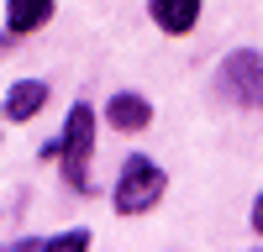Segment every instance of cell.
Returning <instances> with one entry per match:
<instances>
[{
	"instance_id": "1",
	"label": "cell",
	"mask_w": 263,
	"mask_h": 252,
	"mask_svg": "<svg viewBox=\"0 0 263 252\" xmlns=\"http://www.w3.org/2000/svg\"><path fill=\"white\" fill-rule=\"evenodd\" d=\"M90 153H95V111L90 105H74L63 116V132L48 147V158L63 163V179H69L79 195H90Z\"/></svg>"
},
{
	"instance_id": "2",
	"label": "cell",
	"mask_w": 263,
	"mask_h": 252,
	"mask_svg": "<svg viewBox=\"0 0 263 252\" xmlns=\"http://www.w3.org/2000/svg\"><path fill=\"white\" fill-rule=\"evenodd\" d=\"M163 189H168L163 168L153 163V158H142V153H132V158L121 163V174H116L111 205H116V216H147V210L163 200Z\"/></svg>"
},
{
	"instance_id": "3",
	"label": "cell",
	"mask_w": 263,
	"mask_h": 252,
	"mask_svg": "<svg viewBox=\"0 0 263 252\" xmlns=\"http://www.w3.org/2000/svg\"><path fill=\"white\" fill-rule=\"evenodd\" d=\"M216 95L242 111H263V53L258 48L227 53V63L216 69Z\"/></svg>"
},
{
	"instance_id": "4",
	"label": "cell",
	"mask_w": 263,
	"mask_h": 252,
	"mask_svg": "<svg viewBox=\"0 0 263 252\" xmlns=\"http://www.w3.org/2000/svg\"><path fill=\"white\" fill-rule=\"evenodd\" d=\"M105 121H111L116 132H147L153 126V100L137 95V90H121V95H111V105H105Z\"/></svg>"
},
{
	"instance_id": "5",
	"label": "cell",
	"mask_w": 263,
	"mask_h": 252,
	"mask_svg": "<svg viewBox=\"0 0 263 252\" xmlns=\"http://www.w3.org/2000/svg\"><path fill=\"white\" fill-rule=\"evenodd\" d=\"M147 16L158 21V32L184 37V32H195V21H200V0H147Z\"/></svg>"
},
{
	"instance_id": "6",
	"label": "cell",
	"mask_w": 263,
	"mask_h": 252,
	"mask_svg": "<svg viewBox=\"0 0 263 252\" xmlns=\"http://www.w3.org/2000/svg\"><path fill=\"white\" fill-rule=\"evenodd\" d=\"M53 21V0H6V32L11 37H32Z\"/></svg>"
},
{
	"instance_id": "7",
	"label": "cell",
	"mask_w": 263,
	"mask_h": 252,
	"mask_svg": "<svg viewBox=\"0 0 263 252\" xmlns=\"http://www.w3.org/2000/svg\"><path fill=\"white\" fill-rule=\"evenodd\" d=\"M42 105H48V84H42V79H21V84H11V95H6V121H32Z\"/></svg>"
},
{
	"instance_id": "8",
	"label": "cell",
	"mask_w": 263,
	"mask_h": 252,
	"mask_svg": "<svg viewBox=\"0 0 263 252\" xmlns=\"http://www.w3.org/2000/svg\"><path fill=\"white\" fill-rule=\"evenodd\" d=\"M21 247H53V252H79V247H90V231H58V237H32V242H21Z\"/></svg>"
},
{
	"instance_id": "9",
	"label": "cell",
	"mask_w": 263,
	"mask_h": 252,
	"mask_svg": "<svg viewBox=\"0 0 263 252\" xmlns=\"http://www.w3.org/2000/svg\"><path fill=\"white\" fill-rule=\"evenodd\" d=\"M253 231H258V237H263V195L253 200Z\"/></svg>"
}]
</instances>
